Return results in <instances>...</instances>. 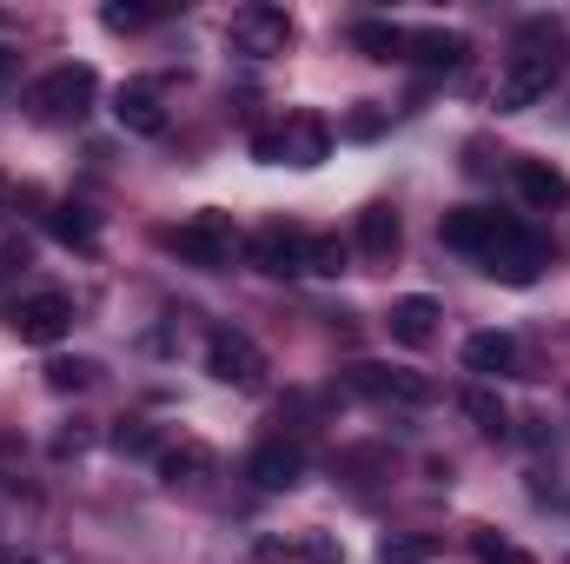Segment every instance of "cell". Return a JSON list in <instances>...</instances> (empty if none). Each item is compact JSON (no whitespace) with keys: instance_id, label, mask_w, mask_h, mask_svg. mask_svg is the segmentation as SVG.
<instances>
[{"instance_id":"cell-1","label":"cell","mask_w":570,"mask_h":564,"mask_svg":"<svg viewBox=\"0 0 570 564\" xmlns=\"http://www.w3.org/2000/svg\"><path fill=\"white\" fill-rule=\"evenodd\" d=\"M444 246L451 253H471L484 273H498L504 285H531L544 273V240L524 226V220H511V213H491V206H458V213H444Z\"/></svg>"},{"instance_id":"cell-2","label":"cell","mask_w":570,"mask_h":564,"mask_svg":"<svg viewBox=\"0 0 570 564\" xmlns=\"http://www.w3.org/2000/svg\"><path fill=\"white\" fill-rule=\"evenodd\" d=\"M558 74H564V33H558L551 20H531V27L518 33V47H511L504 74H498V114L538 107V100L551 94Z\"/></svg>"},{"instance_id":"cell-3","label":"cell","mask_w":570,"mask_h":564,"mask_svg":"<svg viewBox=\"0 0 570 564\" xmlns=\"http://www.w3.org/2000/svg\"><path fill=\"white\" fill-rule=\"evenodd\" d=\"M253 266L259 273H273V280H292V273H338V260H345V246L338 240H318V233H305V226H259L253 233Z\"/></svg>"},{"instance_id":"cell-4","label":"cell","mask_w":570,"mask_h":564,"mask_svg":"<svg viewBox=\"0 0 570 564\" xmlns=\"http://www.w3.org/2000/svg\"><path fill=\"white\" fill-rule=\"evenodd\" d=\"M94 94H100V74H94L87 60H67V67L40 74V80L27 87V114H33L40 127H73V120H87Z\"/></svg>"},{"instance_id":"cell-5","label":"cell","mask_w":570,"mask_h":564,"mask_svg":"<svg viewBox=\"0 0 570 564\" xmlns=\"http://www.w3.org/2000/svg\"><path fill=\"white\" fill-rule=\"evenodd\" d=\"M166 246H173L186 266L219 273V266H233V253H239V226H233V213L206 206V213H193L186 226H173V233H166Z\"/></svg>"},{"instance_id":"cell-6","label":"cell","mask_w":570,"mask_h":564,"mask_svg":"<svg viewBox=\"0 0 570 564\" xmlns=\"http://www.w3.org/2000/svg\"><path fill=\"white\" fill-rule=\"evenodd\" d=\"M253 153L273 159V166H318V159L332 153V134H325V120H312V114H285V120H273V127L253 134Z\"/></svg>"},{"instance_id":"cell-7","label":"cell","mask_w":570,"mask_h":564,"mask_svg":"<svg viewBox=\"0 0 570 564\" xmlns=\"http://www.w3.org/2000/svg\"><path fill=\"white\" fill-rule=\"evenodd\" d=\"M226 47L246 54V60H273V54L292 47V13H285V7H266V0L239 7V13L226 20Z\"/></svg>"},{"instance_id":"cell-8","label":"cell","mask_w":570,"mask_h":564,"mask_svg":"<svg viewBox=\"0 0 570 564\" xmlns=\"http://www.w3.org/2000/svg\"><path fill=\"white\" fill-rule=\"evenodd\" d=\"M206 372H213L219 386H233V392H259V386H266V352H259L246 332L219 325V332L206 339Z\"/></svg>"},{"instance_id":"cell-9","label":"cell","mask_w":570,"mask_h":564,"mask_svg":"<svg viewBox=\"0 0 570 564\" xmlns=\"http://www.w3.org/2000/svg\"><path fill=\"white\" fill-rule=\"evenodd\" d=\"M7 325H13L20 346H53V339L73 332V299L67 292H27V299H13Z\"/></svg>"},{"instance_id":"cell-10","label":"cell","mask_w":570,"mask_h":564,"mask_svg":"<svg viewBox=\"0 0 570 564\" xmlns=\"http://www.w3.org/2000/svg\"><path fill=\"white\" fill-rule=\"evenodd\" d=\"M246 478H253L259 492H285V485H298V478H305V445H298V438H266V445L253 451Z\"/></svg>"},{"instance_id":"cell-11","label":"cell","mask_w":570,"mask_h":564,"mask_svg":"<svg viewBox=\"0 0 570 564\" xmlns=\"http://www.w3.org/2000/svg\"><path fill=\"white\" fill-rule=\"evenodd\" d=\"M345 379H352V392H365V399H399V406H425V399H431L425 379L392 372V366H352Z\"/></svg>"},{"instance_id":"cell-12","label":"cell","mask_w":570,"mask_h":564,"mask_svg":"<svg viewBox=\"0 0 570 564\" xmlns=\"http://www.w3.org/2000/svg\"><path fill=\"white\" fill-rule=\"evenodd\" d=\"M114 120H120L127 134H146V140H159V134H166V107H159V87H153V80H134V87H120V100H114Z\"/></svg>"},{"instance_id":"cell-13","label":"cell","mask_w":570,"mask_h":564,"mask_svg":"<svg viewBox=\"0 0 570 564\" xmlns=\"http://www.w3.org/2000/svg\"><path fill=\"white\" fill-rule=\"evenodd\" d=\"M464 372H478V379H511V372H518V339H511V332H471V339H464Z\"/></svg>"},{"instance_id":"cell-14","label":"cell","mask_w":570,"mask_h":564,"mask_svg":"<svg viewBox=\"0 0 570 564\" xmlns=\"http://www.w3.org/2000/svg\"><path fill=\"white\" fill-rule=\"evenodd\" d=\"M385 325H392L399 346H425L431 332H438V299H431V292H405V299L385 312Z\"/></svg>"},{"instance_id":"cell-15","label":"cell","mask_w":570,"mask_h":564,"mask_svg":"<svg viewBox=\"0 0 570 564\" xmlns=\"http://www.w3.org/2000/svg\"><path fill=\"white\" fill-rule=\"evenodd\" d=\"M518 193H524L531 206H564L570 179L558 173V166H544V159H518Z\"/></svg>"},{"instance_id":"cell-16","label":"cell","mask_w":570,"mask_h":564,"mask_svg":"<svg viewBox=\"0 0 570 564\" xmlns=\"http://www.w3.org/2000/svg\"><path fill=\"white\" fill-rule=\"evenodd\" d=\"M358 253L365 260H392L399 253V213L392 206H365L358 213Z\"/></svg>"},{"instance_id":"cell-17","label":"cell","mask_w":570,"mask_h":564,"mask_svg":"<svg viewBox=\"0 0 570 564\" xmlns=\"http://www.w3.org/2000/svg\"><path fill=\"white\" fill-rule=\"evenodd\" d=\"M47 233H53V240H67V246H80V253H94V246H100V226H94V213H87V206H53V213H47Z\"/></svg>"},{"instance_id":"cell-18","label":"cell","mask_w":570,"mask_h":564,"mask_svg":"<svg viewBox=\"0 0 570 564\" xmlns=\"http://www.w3.org/2000/svg\"><path fill=\"white\" fill-rule=\"evenodd\" d=\"M352 40H358L372 60H405L399 47H405L412 33H399V27H385V20H358V27H352Z\"/></svg>"},{"instance_id":"cell-19","label":"cell","mask_w":570,"mask_h":564,"mask_svg":"<svg viewBox=\"0 0 570 564\" xmlns=\"http://www.w3.org/2000/svg\"><path fill=\"white\" fill-rule=\"evenodd\" d=\"M405 47H419L412 60H425V67H458L464 60V33H412Z\"/></svg>"},{"instance_id":"cell-20","label":"cell","mask_w":570,"mask_h":564,"mask_svg":"<svg viewBox=\"0 0 570 564\" xmlns=\"http://www.w3.org/2000/svg\"><path fill=\"white\" fill-rule=\"evenodd\" d=\"M213 465V451L206 445H179V451H159V471H166V485H186V471H206Z\"/></svg>"},{"instance_id":"cell-21","label":"cell","mask_w":570,"mask_h":564,"mask_svg":"<svg viewBox=\"0 0 570 564\" xmlns=\"http://www.w3.org/2000/svg\"><path fill=\"white\" fill-rule=\"evenodd\" d=\"M438 558V538H392L385 545V564H425Z\"/></svg>"},{"instance_id":"cell-22","label":"cell","mask_w":570,"mask_h":564,"mask_svg":"<svg viewBox=\"0 0 570 564\" xmlns=\"http://www.w3.org/2000/svg\"><path fill=\"white\" fill-rule=\"evenodd\" d=\"M464 412L484 425V431H504V406H498L491 392H464Z\"/></svg>"},{"instance_id":"cell-23","label":"cell","mask_w":570,"mask_h":564,"mask_svg":"<svg viewBox=\"0 0 570 564\" xmlns=\"http://www.w3.org/2000/svg\"><path fill=\"white\" fill-rule=\"evenodd\" d=\"M478 558L484 564H531L518 545H504V538H491V532H478Z\"/></svg>"},{"instance_id":"cell-24","label":"cell","mask_w":570,"mask_h":564,"mask_svg":"<svg viewBox=\"0 0 570 564\" xmlns=\"http://www.w3.org/2000/svg\"><path fill=\"white\" fill-rule=\"evenodd\" d=\"M47 379H53V392H73V386L94 379V366H47Z\"/></svg>"},{"instance_id":"cell-25","label":"cell","mask_w":570,"mask_h":564,"mask_svg":"<svg viewBox=\"0 0 570 564\" xmlns=\"http://www.w3.org/2000/svg\"><path fill=\"white\" fill-rule=\"evenodd\" d=\"M159 20V7H107V27H146Z\"/></svg>"},{"instance_id":"cell-26","label":"cell","mask_w":570,"mask_h":564,"mask_svg":"<svg viewBox=\"0 0 570 564\" xmlns=\"http://www.w3.org/2000/svg\"><path fill=\"white\" fill-rule=\"evenodd\" d=\"M13 80H20V54H13V47H0V100L13 94Z\"/></svg>"},{"instance_id":"cell-27","label":"cell","mask_w":570,"mask_h":564,"mask_svg":"<svg viewBox=\"0 0 570 564\" xmlns=\"http://www.w3.org/2000/svg\"><path fill=\"white\" fill-rule=\"evenodd\" d=\"M120 451H153V431H146V425H134V431L120 425Z\"/></svg>"},{"instance_id":"cell-28","label":"cell","mask_w":570,"mask_h":564,"mask_svg":"<svg viewBox=\"0 0 570 564\" xmlns=\"http://www.w3.org/2000/svg\"><path fill=\"white\" fill-rule=\"evenodd\" d=\"M7 206H13V186H7V173H0V220H7Z\"/></svg>"},{"instance_id":"cell-29","label":"cell","mask_w":570,"mask_h":564,"mask_svg":"<svg viewBox=\"0 0 570 564\" xmlns=\"http://www.w3.org/2000/svg\"><path fill=\"white\" fill-rule=\"evenodd\" d=\"M0 564H40V558H20V552H0Z\"/></svg>"}]
</instances>
